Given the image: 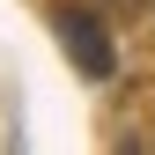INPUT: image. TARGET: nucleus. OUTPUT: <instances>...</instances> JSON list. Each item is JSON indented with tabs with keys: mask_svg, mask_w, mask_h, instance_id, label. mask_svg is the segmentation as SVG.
Masks as SVG:
<instances>
[{
	"mask_svg": "<svg viewBox=\"0 0 155 155\" xmlns=\"http://www.w3.org/2000/svg\"><path fill=\"white\" fill-rule=\"evenodd\" d=\"M59 45H67V59L81 67L89 81L111 74V37H104V22H96L89 8H59Z\"/></svg>",
	"mask_w": 155,
	"mask_h": 155,
	"instance_id": "1",
	"label": "nucleus"
},
{
	"mask_svg": "<svg viewBox=\"0 0 155 155\" xmlns=\"http://www.w3.org/2000/svg\"><path fill=\"white\" fill-rule=\"evenodd\" d=\"M118 155H140V148H133V140H126V148H118Z\"/></svg>",
	"mask_w": 155,
	"mask_h": 155,
	"instance_id": "3",
	"label": "nucleus"
},
{
	"mask_svg": "<svg viewBox=\"0 0 155 155\" xmlns=\"http://www.w3.org/2000/svg\"><path fill=\"white\" fill-rule=\"evenodd\" d=\"M111 8H118V15H140V8H148V0H111Z\"/></svg>",
	"mask_w": 155,
	"mask_h": 155,
	"instance_id": "2",
	"label": "nucleus"
}]
</instances>
